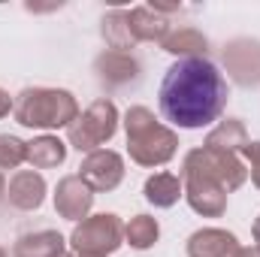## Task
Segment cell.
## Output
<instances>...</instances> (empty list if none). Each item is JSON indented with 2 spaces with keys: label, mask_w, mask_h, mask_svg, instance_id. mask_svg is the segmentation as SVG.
Returning a JSON list of instances; mask_svg holds the SVG:
<instances>
[{
  "label": "cell",
  "mask_w": 260,
  "mask_h": 257,
  "mask_svg": "<svg viewBox=\"0 0 260 257\" xmlns=\"http://www.w3.org/2000/svg\"><path fill=\"white\" fill-rule=\"evenodd\" d=\"M230 88L209 58L176 61L160 82V112L185 130H200L221 118Z\"/></svg>",
  "instance_id": "1"
},
{
  "label": "cell",
  "mask_w": 260,
  "mask_h": 257,
  "mask_svg": "<svg viewBox=\"0 0 260 257\" xmlns=\"http://www.w3.org/2000/svg\"><path fill=\"white\" fill-rule=\"evenodd\" d=\"M124 133L130 160L139 167H164L179 148L176 130L164 127L148 106H130L124 115Z\"/></svg>",
  "instance_id": "2"
},
{
  "label": "cell",
  "mask_w": 260,
  "mask_h": 257,
  "mask_svg": "<svg viewBox=\"0 0 260 257\" xmlns=\"http://www.w3.org/2000/svg\"><path fill=\"white\" fill-rule=\"evenodd\" d=\"M12 112L21 127L58 130L70 127L79 118V103L64 88H24Z\"/></svg>",
  "instance_id": "3"
},
{
  "label": "cell",
  "mask_w": 260,
  "mask_h": 257,
  "mask_svg": "<svg viewBox=\"0 0 260 257\" xmlns=\"http://www.w3.org/2000/svg\"><path fill=\"white\" fill-rule=\"evenodd\" d=\"M124 242V224L115 212L88 215L70 233V245L76 257H109Z\"/></svg>",
  "instance_id": "4"
},
{
  "label": "cell",
  "mask_w": 260,
  "mask_h": 257,
  "mask_svg": "<svg viewBox=\"0 0 260 257\" xmlns=\"http://www.w3.org/2000/svg\"><path fill=\"white\" fill-rule=\"evenodd\" d=\"M118 130V109L112 100L100 97L94 100L85 112H79V118L67 127V139L73 148L79 151H97L103 142H109Z\"/></svg>",
  "instance_id": "5"
},
{
  "label": "cell",
  "mask_w": 260,
  "mask_h": 257,
  "mask_svg": "<svg viewBox=\"0 0 260 257\" xmlns=\"http://www.w3.org/2000/svg\"><path fill=\"white\" fill-rule=\"evenodd\" d=\"M182 188L188 197V206L203 218H221L227 212V191L212 176L197 170L191 164H182Z\"/></svg>",
  "instance_id": "6"
},
{
  "label": "cell",
  "mask_w": 260,
  "mask_h": 257,
  "mask_svg": "<svg viewBox=\"0 0 260 257\" xmlns=\"http://www.w3.org/2000/svg\"><path fill=\"white\" fill-rule=\"evenodd\" d=\"M185 164H191L197 170H203L206 176H212L218 185H224V191H236L245 185L248 179V170L245 164L236 157V154H227V151H215V148H191L185 154Z\"/></svg>",
  "instance_id": "7"
},
{
  "label": "cell",
  "mask_w": 260,
  "mask_h": 257,
  "mask_svg": "<svg viewBox=\"0 0 260 257\" xmlns=\"http://www.w3.org/2000/svg\"><path fill=\"white\" fill-rule=\"evenodd\" d=\"M79 179L94 194L115 191L121 185V179H124V157L118 151H112V148H97L82 160Z\"/></svg>",
  "instance_id": "8"
},
{
  "label": "cell",
  "mask_w": 260,
  "mask_h": 257,
  "mask_svg": "<svg viewBox=\"0 0 260 257\" xmlns=\"http://www.w3.org/2000/svg\"><path fill=\"white\" fill-rule=\"evenodd\" d=\"M94 206V191L79 179V176H64L55 188V212L67 221H85Z\"/></svg>",
  "instance_id": "9"
},
{
  "label": "cell",
  "mask_w": 260,
  "mask_h": 257,
  "mask_svg": "<svg viewBox=\"0 0 260 257\" xmlns=\"http://www.w3.org/2000/svg\"><path fill=\"white\" fill-rule=\"evenodd\" d=\"M6 200H9V206H15L21 212H37L46 200V179L37 170H18L9 179Z\"/></svg>",
  "instance_id": "10"
},
{
  "label": "cell",
  "mask_w": 260,
  "mask_h": 257,
  "mask_svg": "<svg viewBox=\"0 0 260 257\" xmlns=\"http://www.w3.org/2000/svg\"><path fill=\"white\" fill-rule=\"evenodd\" d=\"M239 251V239L221 227H203L188 239V257H233Z\"/></svg>",
  "instance_id": "11"
},
{
  "label": "cell",
  "mask_w": 260,
  "mask_h": 257,
  "mask_svg": "<svg viewBox=\"0 0 260 257\" xmlns=\"http://www.w3.org/2000/svg\"><path fill=\"white\" fill-rule=\"evenodd\" d=\"M224 61L242 85H257L260 82V43H251V40L230 43L224 49Z\"/></svg>",
  "instance_id": "12"
},
{
  "label": "cell",
  "mask_w": 260,
  "mask_h": 257,
  "mask_svg": "<svg viewBox=\"0 0 260 257\" xmlns=\"http://www.w3.org/2000/svg\"><path fill=\"white\" fill-rule=\"evenodd\" d=\"M127 21H130V34H133L136 43H164L170 37V21L154 6H133V9H127Z\"/></svg>",
  "instance_id": "13"
},
{
  "label": "cell",
  "mask_w": 260,
  "mask_h": 257,
  "mask_svg": "<svg viewBox=\"0 0 260 257\" xmlns=\"http://www.w3.org/2000/svg\"><path fill=\"white\" fill-rule=\"evenodd\" d=\"M67 251V239L58 230H37V233H24L18 236L12 254L15 257H55Z\"/></svg>",
  "instance_id": "14"
},
{
  "label": "cell",
  "mask_w": 260,
  "mask_h": 257,
  "mask_svg": "<svg viewBox=\"0 0 260 257\" xmlns=\"http://www.w3.org/2000/svg\"><path fill=\"white\" fill-rule=\"evenodd\" d=\"M160 49L176 55L179 61H194V58H206L209 40L197 27H179V30H170V37L160 43Z\"/></svg>",
  "instance_id": "15"
},
{
  "label": "cell",
  "mask_w": 260,
  "mask_h": 257,
  "mask_svg": "<svg viewBox=\"0 0 260 257\" xmlns=\"http://www.w3.org/2000/svg\"><path fill=\"white\" fill-rule=\"evenodd\" d=\"M145 200L154 206V209H170L179 203V197H185V188H182V179L173 176V173H154L151 179H145Z\"/></svg>",
  "instance_id": "16"
},
{
  "label": "cell",
  "mask_w": 260,
  "mask_h": 257,
  "mask_svg": "<svg viewBox=\"0 0 260 257\" xmlns=\"http://www.w3.org/2000/svg\"><path fill=\"white\" fill-rule=\"evenodd\" d=\"M67 160V145L58 136H37L27 142V164L34 170H55Z\"/></svg>",
  "instance_id": "17"
},
{
  "label": "cell",
  "mask_w": 260,
  "mask_h": 257,
  "mask_svg": "<svg viewBox=\"0 0 260 257\" xmlns=\"http://www.w3.org/2000/svg\"><path fill=\"white\" fill-rule=\"evenodd\" d=\"M248 142H251V139H248V130H245V124H242L239 118H227V121H221L218 127L206 136V148L227 151V154L242 151Z\"/></svg>",
  "instance_id": "18"
},
{
  "label": "cell",
  "mask_w": 260,
  "mask_h": 257,
  "mask_svg": "<svg viewBox=\"0 0 260 257\" xmlns=\"http://www.w3.org/2000/svg\"><path fill=\"white\" fill-rule=\"evenodd\" d=\"M97 76L106 85H127L139 76V64L124 52H109L97 58Z\"/></svg>",
  "instance_id": "19"
},
{
  "label": "cell",
  "mask_w": 260,
  "mask_h": 257,
  "mask_svg": "<svg viewBox=\"0 0 260 257\" xmlns=\"http://www.w3.org/2000/svg\"><path fill=\"white\" fill-rule=\"evenodd\" d=\"M103 40L112 52H124L136 46L133 34H130V21H127V9H112L103 15Z\"/></svg>",
  "instance_id": "20"
},
{
  "label": "cell",
  "mask_w": 260,
  "mask_h": 257,
  "mask_svg": "<svg viewBox=\"0 0 260 257\" xmlns=\"http://www.w3.org/2000/svg\"><path fill=\"white\" fill-rule=\"evenodd\" d=\"M157 236H160V224L151 215H136L130 218V224H124V239L130 242V248L145 251L157 242Z\"/></svg>",
  "instance_id": "21"
},
{
  "label": "cell",
  "mask_w": 260,
  "mask_h": 257,
  "mask_svg": "<svg viewBox=\"0 0 260 257\" xmlns=\"http://www.w3.org/2000/svg\"><path fill=\"white\" fill-rule=\"evenodd\" d=\"M24 160H27V142L12 133H0V170H15Z\"/></svg>",
  "instance_id": "22"
},
{
  "label": "cell",
  "mask_w": 260,
  "mask_h": 257,
  "mask_svg": "<svg viewBox=\"0 0 260 257\" xmlns=\"http://www.w3.org/2000/svg\"><path fill=\"white\" fill-rule=\"evenodd\" d=\"M242 154H245L248 164H251V170H248V173H251V182L260 188V142H248V145L242 148Z\"/></svg>",
  "instance_id": "23"
},
{
  "label": "cell",
  "mask_w": 260,
  "mask_h": 257,
  "mask_svg": "<svg viewBox=\"0 0 260 257\" xmlns=\"http://www.w3.org/2000/svg\"><path fill=\"white\" fill-rule=\"evenodd\" d=\"M12 109H15V103H12V97H9V94H6V91L0 88V118H6V115H9Z\"/></svg>",
  "instance_id": "24"
},
{
  "label": "cell",
  "mask_w": 260,
  "mask_h": 257,
  "mask_svg": "<svg viewBox=\"0 0 260 257\" xmlns=\"http://www.w3.org/2000/svg\"><path fill=\"white\" fill-rule=\"evenodd\" d=\"M233 257H260V251H257V248H239Z\"/></svg>",
  "instance_id": "25"
},
{
  "label": "cell",
  "mask_w": 260,
  "mask_h": 257,
  "mask_svg": "<svg viewBox=\"0 0 260 257\" xmlns=\"http://www.w3.org/2000/svg\"><path fill=\"white\" fill-rule=\"evenodd\" d=\"M254 242H257V251H260V215L254 218Z\"/></svg>",
  "instance_id": "26"
},
{
  "label": "cell",
  "mask_w": 260,
  "mask_h": 257,
  "mask_svg": "<svg viewBox=\"0 0 260 257\" xmlns=\"http://www.w3.org/2000/svg\"><path fill=\"white\" fill-rule=\"evenodd\" d=\"M6 200V182H3V173H0V203Z\"/></svg>",
  "instance_id": "27"
},
{
  "label": "cell",
  "mask_w": 260,
  "mask_h": 257,
  "mask_svg": "<svg viewBox=\"0 0 260 257\" xmlns=\"http://www.w3.org/2000/svg\"><path fill=\"white\" fill-rule=\"evenodd\" d=\"M55 257H76V254H70V251H61V254H55Z\"/></svg>",
  "instance_id": "28"
},
{
  "label": "cell",
  "mask_w": 260,
  "mask_h": 257,
  "mask_svg": "<svg viewBox=\"0 0 260 257\" xmlns=\"http://www.w3.org/2000/svg\"><path fill=\"white\" fill-rule=\"evenodd\" d=\"M0 257H9V254H6V251H3V248H0Z\"/></svg>",
  "instance_id": "29"
}]
</instances>
